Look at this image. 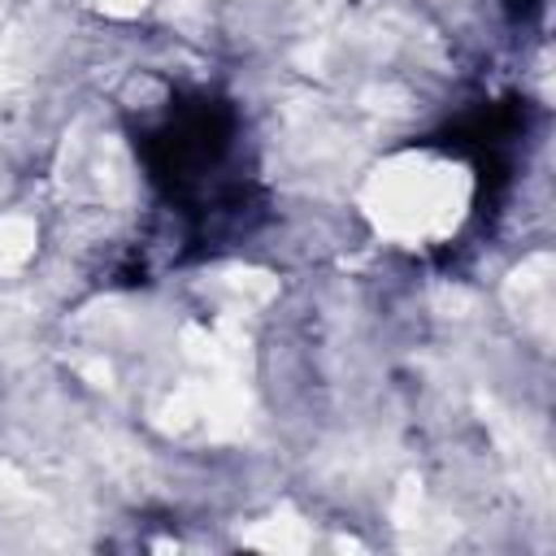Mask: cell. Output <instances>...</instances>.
<instances>
[{
  "mask_svg": "<svg viewBox=\"0 0 556 556\" xmlns=\"http://www.w3.org/2000/svg\"><path fill=\"white\" fill-rule=\"evenodd\" d=\"M374 213L387 230L408 235V239L439 230L456 213L452 174L426 161H400L374 178Z\"/></svg>",
  "mask_w": 556,
  "mask_h": 556,
  "instance_id": "1",
  "label": "cell"
}]
</instances>
